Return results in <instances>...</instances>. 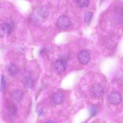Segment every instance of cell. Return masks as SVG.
I'll return each mask as SVG.
<instances>
[{
  "mask_svg": "<svg viewBox=\"0 0 123 123\" xmlns=\"http://www.w3.org/2000/svg\"><path fill=\"white\" fill-rule=\"evenodd\" d=\"M90 92L92 97L98 98H100L103 95L104 90L101 85L98 84H96L91 86Z\"/></svg>",
  "mask_w": 123,
  "mask_h": 123,
  "instance_id": "obj_1",
  "label": "cell"
},
{
  "mask_svg": "<svg viewBox=\"0 0 123 123\" xmlns=\"http://www.w3.org/2000/svg\"><path fill=\"white\" fill-rule=\"evenodd\" d=\"M71 24V21L68 17L62 16L57 19L56 25L57 27L61 30H64L69 28Z\"/></svg>",
  "mask_w": 123,
  "mask_h": 123,
  "instance_id": "obj_2",
  "label": "cell"
},
{
  "mask_svg": "<svg viewBox=\"0 0 123 123\" xmlns=\"http://www.w3.org/2000/svg\"><path fill=\"white\" fill-rule=\"evenodd\" d=\"M67 66L68 64L66 61L63 59H58L55 62L54 68L56 72L61 74L66 70Z\"/></svg>",
  "mask_w": 123,
  "mask_h": 123,
  "instance_id": "obj_3",
  "label": "cell"
},
{
  "mask_svg": "<svg viewBox=\"0 0 123 123\" xmlns=\"http://www.w3.org/2000/svg\"><path fill=\"white\" fill-rule=\"evenodd\" d=\"M78 59L81 63L85 65L88 63L90 59V55L87 51L83 50L80 51L78 55Z\"/></svg>",
  "mask_w": 123,
  "mask_h": 123,
  "instance_id": "obj_4",
  "label": "cell"
},
{
  "mask_svg": "<svg viewBox=\"0 0 123 123\" xmlns=\"http://www.w3.org/2000/svg\"><path fill=\"white\" fill-rule=\"evenodd\" d=\"M109 99L110 102L114 105L119 104L122 100L121 95L120 93L117 92L111 93L109 95Z\"/></svg>",
  "mask_w": 123,
  "mask_h": 123,
  "instance_id": "obj_5",
  "label": "cell"
},
{
  "mask_svg": "<svg viewBox=\"0 0 123 123\" xmlns=\"http://www.w3.org/2000/svg\"><path fill=\"white\" fill-rule=\"evenodd\" d=\"M52 99L53 102L55 104L59 105L62 104L64 99V96L61 92H58L53 95Z\"/></svg>",
  "mask_w": 123,
  "mask_h": 123,
  "instance_id": "obj_6",
  "label": "cell"
},
{
  "mask_svg": "<svg viewBox=\"0 0 123 123\" xmlns=\"http://www.w3.org/2000/svg\"><path fill=\"white\" fill-rule=\"evenodd\" d=\"M22 82L25 87L29 89L33 88L35 85L33 80L29 76H25L24 77L22 80Z\"/></svg>",
  "mask_w": 123,
  "mask_h": 123,
  "instance_id": "obj_7",
  "label": "cell"
},
{
  "mask_svg": "<svg viewBox=\"0 0 123 123\" xmlns=\"http://www.w3.org/2000/svg\"><path fill=\"white\" fill-rule=\"evenodd\" d=\"M7 109L8 113L10 115L14 117L16 115L17 112V106L12 102H8L7 104Z\"/></svg>",
  "mask_w": 123,
  "mask_h": 123,
  "instance_id": "obj_8",
  "label": "cell"
},
{
  "mask_svg": "<svg viewBox=\"0 0 123 123\" xmlns=\"http://www.w3.org/2000/svg\"><path fill=\"white\" fill-rule=\"evenodd\" d=\"M37 13L40 17L43 18H45L48 16L49 11L47 7L43 6L40 7L38 8Z\"/></svg>",
  "mask_w": 123,
  "mask_h": 123,
  "instance_id": "obj_9",
  "label": "cell"
},
{
  "mask_svg": "<svg viewBox=\"0 0 123 123\" xmlns=\"http://www.w3.org/2000/svg\"><path fill=\"white\" fill-rule=\"evenodd\" d=\"M1 32L7 36L9 35L11 31V27L10 25L7 23H3L0 26Z\"/></svg>",
  "mask_w": 123,
  "mask_h": 123,
  "instance_id": "obj_10",
  "label": "cell"
},
{
  "mask_svg": "<svg viewBox=\"0 0 123 123\" xmlns=\"http://www.w3.org/2000/svg\"><path fill=\"white\" fill-rule=\"evenodd\" d=\"M23 94L21 91L18 90H16L12 94V97L13 99L17 102H19L23 97Z\"/></svg>",
  "mask_w": 123,
  "mask_h": 123,
  "instance_id": "obj_11",
  "label": "cell"
},
{
  "mask_svg": "<svg viewBox=\"0 0 123 123\" xmlns=\"http://www.w3.org/2000/svg\"><path fill=\"white\" fill-rule=\"evenodd\" d=\"M7 71L9 74L12 76L16 75L17 73L18 70L17 66L14 64H10L7 68Z\"/></svg>",
  "mask_w": 123,
  "mask_h": 123,
  "instance_id": "obj_12",
  "label": "cell"
},
{
  "mask_svg": "<svg viewBox=\"0 0 123 123\" xmlns=\"http://www.w3.org/2000/svg\"><path fill=\"white\" fill-rule=\"evenodd\" d=\"M76 2L79 7L83 8L88 6L89 3V0H76Z\"/></svg>",
  "mask_w": 123,
  "mask_h": 123,
  "instance_id": "obj_13",
  "label": "cell"
},
{
  "mask_svg": "<svg viewBox=\"0 0 123 123\" xmlns=\"http://www.w3.org/2000/svg\"><path fill=\"white\" fill-rule=\"evenodd\" d=\"M93 15L92 12L89 11L86 12L84 14V19L85 23H88L91 20Z\"/></svg>",
  "mask_w": 123,
  "mask_h": 123,
  "instance_id": "obj_14",
  "label": "cell"
},
{
  "mask_svg": "<svg viewBox=\"0 0 123 123\" xmlns=\"http://www.w3.org/2000/svg\"><path fill=\"white\" fill-rule=\"evenodd\" d=\"M89 111L90 116L91 117H93L97 114L98 112V109L96 106L93 105L90 107Z\"/></svg>",
  "mask_w": 123,
  "mask_h": 123,
  "instance_id": "obj_15",
  "label": "cell"
},
{
  "mask_svg": "<svg viewBox=\"0 0 123 123\" xmlns=\"http://www.w3.org/2000/svg\"><path fill=\"white\" fill-rule=\"evenodd\" d=\"M6 84V80L4 77L3 75H2L1 77V85L0 90L1 92L4 91L5 87Z\"/></svg>",
  "mask_w": 123,
  "mask_h": 123,
  "instance_id": "obj_16",
  "label": "cell"
},
{
  "mask_svg": "<svg viewBox=\"0 0 123 123\" xmlns=\"http://www.w3.org/2000/svg\"><path fill=\"white\" fill-rule=\"evenodd\" d=\"M38 115L40 116H43L44 115V112L43 110L41 108H39L37 110Z\"/></svg>",
  "mask_w": 123,
  "mask_h": 123,
  "instance_id": "obj_17",
  "label": "cell"
},
{
  "mask_svg": "<svg viewBox=\"0 0 123 123\" xmlns=\"http://www.w3.org/2000/svg\"><path fill=\"white\" fill-rule=\"evenodd\" d=\"M45 122L46 123H53V122H52L51 121L49 120H47L45 121Z\"/></svg>",
  "mask_w": 123,
  "mask_h": 123,
  "instance_id": "obj_18",
  "label": "cell"
}]
</instances>
